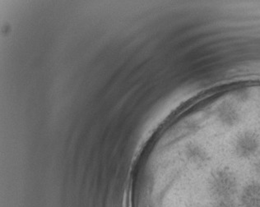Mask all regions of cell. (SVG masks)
<instances>
[{
    "mask_svg": "<svg viewBox=\"0 0 260 207\" xmlns=\"http://www.w3.org/2000/svg\"><path fill=\"white\" fill-rule=\"evenodd\" d=\"M208 188L212 196L217 200L232 198L237 193L238 183L234 172L228 168H221L211 175Z\"/></svg>",
    "mask_w": 260,
    "mask_h": 207,
    "instance_id": "obj_1",
    "label": "cell"
},
{
    "mask_svg": "<svg viewBox=\"0 0 260 207\" xmlns=\"http://www.w3.org/2000/svg\"><path fill=\"white\" fill-rule=\"evenodd\" d=\"M260 138L258 134L246 131L239 135L235 142V153L241 159H249L258 153Z\"/></svg>",
    "mask_w": 260,
    "mask_h": 207,
    "instance_id": "obj_2",
    "label": "cell"
},
{
    "mask_svg": "<svg viewBox=\"0 0 260 207\" xmlns=\"http://www.w3.org/2000/svg\"><path fill=\"white\" fill-rule=\"evenodd\" d=\"M240 201L242 207H260V183L253 182L245 186Z\"/></svg>",
    "mask_w": 260,
    "mask_h": 207,
    "instance_id": "obj_3",
    "label": "cell"
},
{
    "mask_svg": "<svg viewBox=\"0 0 260 207\" xmlns=\"http://www.w3.org/2000/svg\"><path fill=\"white\" fill-rule=\"evenodd\" d=\"M214 207H237V204L232 198L217 200Z\"/></svg>",
    "mask_w": 260,
    "mask_h": 207,
    "instance_id": "obj_4",
    "label": "cell"
},
{
    "mask_svg": "<svg viewBox=\"0 0 260 207\" xmlns=\"http://www.w3.org/2000/svg\"><path fill=\"white\" fill-rule=\"evenodd\" d=\"M254 169L256 175H258L260 177V159L255 162V164L254 165Z\"/></svg>",
    "mask_w": 260,
    "mask_h": 207,
    "instance_id": "obj_5",
    "label": "cell"
}]
</instances>
